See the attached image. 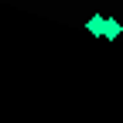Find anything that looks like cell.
Segmentation results:
<instances>
[{
  "mask_svg": "<svg viewBox=\"0 0 123 123\" xmlns=\"http://www.w3.org/2000/svg\"><path fill=\"white\" fill-rule=\"evenodd\" d=\"M120 31H123V27H120V21H113V17H110V21H106V27H103V34H106V38H120Z\"/></svg>",
  "mask_w": 123,
  "mask_h": 123,
  "instance_id": "obj_2",
  "label": "cell"
},
{
  "mask_svg": "<svg viewBox=\"0 0 123 123\" xmlns=\"http://www.w3.org/2000/svg\"><path fill=\"white\" fill-rule=\"evenodd\" d=\"M103 27H106V17H99V14H92V17H89V24H86V31H89V34H103Z\"/></svg>",
  "mask_w": 123,
  "mask_h": 123,
  "instance_id": "obj_1",
  "label": "cell"
}]
</instances>
